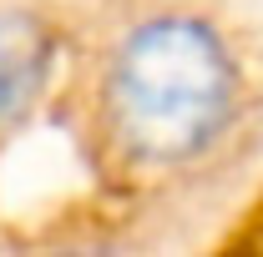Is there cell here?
<instances>
[{
    "mask_svg": "<svg viewBox=\"0 0 263 257\" xmlns=\"http://www.w3.org/2000/svg\"><path fill=\"white\" fill-rule=\"evenodd\" d=\"M238 76L223 40L193 15L147 20L122 40L106 101L142 161H187L233 121Z\"/></svg>",
    "mask_w": 263,
    "mask_h": 257,
    "instance_id": "cell-1",
    "label": "cell"
},
{
    "mask_svg": "<svg viewBox=\"0 0 263 257\" xmlns=\"http://www.w3.org/2000/svg\"><path fill=\"white\" fill-rule=\"evenodd\" d=\"M51 71V46L46 31L35 26L31 15L0 10V126L21 121L26 106L41 96Z\"/></svg>",
    "mask_w": 263,
    "mask_h": 257,
    "instance_id": "cell-2",
    "label": "cell"
}]
</instances>
